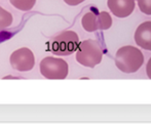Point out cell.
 Returning <instances> with one entry per match:
<instances>
[{"label":"cell","instance_id":"cell-3","mask_svg":"<svg viewBox=\"0 0 151 124\" xmlns=\"http://www.w3.org/2000/svg\"><path fill=\"white\" fill-rule=\"evenodd\" d=\"M50 49L56 55H69L75 52L79 45L78 35L73 31H64L48 43Z\"/></svg>","mask_w":151,"mask_h":124},{"label":"cell","instance_id":"cell-7","mask_svg":"<svg viewBox=\"0 0 151 124\" xmlns=\"http://www.w3.org/2000/svg\"><path fill=\"white\" fill-rule=\"evenodd\" d=\"M108 7L117 18H127L135 9V0H108Z\"/></svg>","mask_w":151,"mask_h":124},{"label":"cell","instance_id":"cell-2","mask_svg":"<svg viewBox=\"0 0 151 124\" xmlns=\"http://www.w3.org/2000/svg\"><path fill=\"white\" fill-rule=\"evenodd\" d=\"M103 57V51L97 41L91 39L80 42L76 52V61L80 65L88 68H95L99 65Z\"/></svg>","mask_w":151,"mask_h":124},{"label":"cell","instance_id":"cell-10","mask_svg":"<svg viewBox=\"0 0 151 124\" xmlns=\"http://www.w3.org/2000/svg\"><path fill=\"white\" fill-rule=\"evenodd\" d=\"M12 24V16L7 10L0 6V30L9 27Z\"/></svg>","mask_w":151,"mask_h":124},{"label":"cell","instance_id":"cell-12","mask_svg":"<svg viewBox=\"0 0 151 124\" xmlns=\"http://www.w3.org/2000/svg\"><path fill=\"white\" fill-rule=\"evenodd\" d=\"M83 1H86V0H64L65 3H67L68 5H71V6L78 5V4L82 3Z\"/></svg>","mask_w":151,"mask_h":124},{"label":"cell","instance_id":"cell-8","mask_svg":"<svg viewBox=\"0 0 151 124\" xmlns=\"http://www.w3.org/2000/svg\"><path fill=\"white\" fill-rule=\"evenodd\" d=\"M135 41L137 45L146 50H151V22H144L135 32Z\"/></svg>","mask_w":151,"mask_h":124},{"label":"cell","instance_id":"cell-6","mask_svg":"<svg viewBox=\"0 0 151 124\" xmlns=\"http://www.w3.org/2000/svg\"><path fill=\"white\" fill-rule=\"evenodd\" d=\"M10 65L17 71H30L35 65V57L33 52L27 47L14 51L10 55Z\"/></svg>","mask_w":151,"mask_h":124},{"label":"cell","instance_id":"cell-1","mask_svg":"<svg viewBox=\"0 0 151 124\" xmlns=\"http://www.w3.org/2000/svg\"><path fill=\"white\" fill-rule=\"evenodd\" d=\"M143 63V53L135 46H123L115 54V65L123 73H135L142 67Z\"/></svg>","mask_w":151,"mask_h":124},{"label":"cell","instance_id":"cell-11","mask_svg":"<svg viewBox=\"0 0 151 124\" xmlns=\"http://www.w3.org/2000/svg\"><path fill=\"white\" fill-rule=\"evenodd\" d=\"M139 8L143 14L151 16V0H137Z\"/></svg>","mask_w":151,"mask_h":124},{"label":"cell","instance_id":"cell-4","mask_svg":"<svg viewBox=\"0 0 151 124\" xmlns=\"http://www.w3.org/2000/svg\"><path fill=\"white\" fill-rule=\"evenodd\" d=\"M40 73L46 79L50 80H63L69 72L67 62L59 57H47L40 62Z\"/></svg>","mask_w":151,"mask_h":124},{"label":"cell","instance_id":"cell-13","mask_svg":"<svg viewBox=\"0 0 151 124\" xmlns=\"http://www.w3.org/2000/svg\"><path fill=\"white\" fill-rule=\"evenodd\" d=\"M146 72H147V76L151 79V57L148 61L147 66H146Z\"/></svg>","mask_w":151,"mask_h":124},{"label":"cell","instance_id":"cell-5","mask_svg":"<svg viewBox=\"0 0 151 124\" xmlns=\"http://www.w3.org/2000/svg\"><path fill=\"white\" fill-rule=\"evenodd\" d=\"M81 25L88 32L107 30L112 26V19L107 11H99L97 7L91 6L90 10L82 16Z\"/></svg>","mask_w":151,"mask_h":124},{"label":"cell","instance_id":"cell-9","mask_svg":"<svg viewBox=\"0 0 151 124\" xmlns=\"http://www.w3.org/2000/svg\"><path fill=\"white\" fill-rule=\"evenodd\" d=\"M14 7L23 11H29L34 7L36 0H9Z\"/></svg>","mask_w":151,"mask_h":124}]
</instances>
